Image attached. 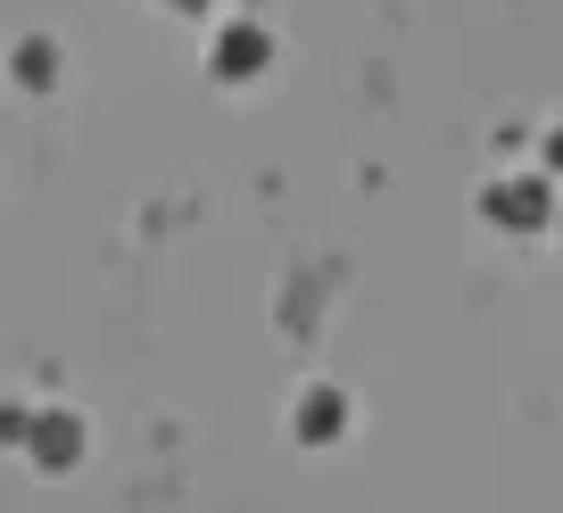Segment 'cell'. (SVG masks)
Instances as JSON below:
<instances>
[{
	"label": "cell",
	"instance_id": "cell-5",
	"mask_svg": "<svg viewBox=\"0 0 563 513\" xmlns=\"http://www.w3.org/2000/svg\"><path fill=\"white\" fill-rule=\"evenodd\" d=\"M547 166H563V133H547Z\"/></svg>",
	"mask_w": 563,
	"mask_h": 513
},
{
	"label": "cell",
	"instance_id": "cell-2",
	"mask_svg": "<svg viewBox=\"0 0 563 513\" xmlns=\"http://www.w3.org/2000/svg\"><path fill=\"white\" fill-rule=\"evenodd\" d=\"M9 431H18L42 464H75V456H84V423H75V414H25V406H9Z\"/></svg>",
	"mask_w": 563,
	"mask_h": 513
},
{
	"label": "cell",
	"instance_id": "cell-1",
	"mask_svg": "<svg viewBox=\"0 0 563 513\" xmlns=\"http://www.w3.org/2000/svg\"><path fill=\"white\" fill-rule=\"evenodd\" d=\"M481 208H489V224L530 232V224H547V215H555V199H547V175H514V182H489V191H481Z\"/></svg>",
	"mask_w": 563,
	"mask_h": 513
},
{
	"label": "cell",
	"instance_id": "cell-4",
	"mask_svg": "<svg viewBox=\"0 0 563 513\" xmlns=\"http://www.w3.org/2000/svg\"><path fill=\"white\" fill-rule=\"evenodd\" d=\"M340 431H349V398H340V390H307L299 398V439H340Z\"/></svg>",
	"mask_w": 563,
	"mask_h": 513
},
{
	"label": "cell",
	"instance_id": "cell-6",
	"mask_svg": "<svg viewBox=\"0 0 563 513\" xmlns=\"http://www.w3.org/2000/svg\"><path fill=\"white\" fill-rule=\"evenodd\" d=\"M175 9H208V0H175Z\"/></svg>",
	"mask_w": 563,
	"mask_h": 513
},
{
	"label": "cell",
	"instance_id": "cell-3",
	"mask_svg": "<svg viewBox=\"0 0 563 513\" xmlns=\"http://www.w3.org/2000/svg\"><path fill=\"white\" fill-rule=\"evenodd\" d=\"M265 58H274V34H265V25H249V18H232L224 34H216L208 67H216V75H257Z\"/></svg>",
	"mask_w": 563,
	"mask_h": 513
}]
</instances>
